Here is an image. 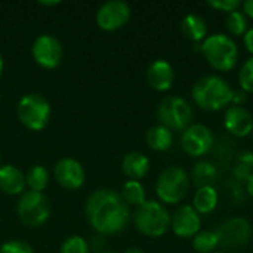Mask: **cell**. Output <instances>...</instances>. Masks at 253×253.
<instances>
[{"label":"cell","instance_id":"cell-3","mask_svg":"<svg viewBox=\"0 0 253 253\" xmlns=\"http://www.w3.org/2000/svg\"><path fill=\"white\" fill-rule=\"evenodd\" d=\"M200 50L206 62L218 73L231 71L239 62V46L227 33H215L205 39Z\"/></svg>","mask_w":253,"mask_h":253},{"label":"cell","instance_id":"cell-18","mask_svg":"<svg viewBox=\"0 0 253 253\" xmlns=\"http://www.w3.org/2000/svg\"><path fill=\"white\" fill-rule=\"evenodd\" d=\"M122 170L130 181H139L148 173L150 160L139 151L127 153L122 160Z\"/></svg>","mask_w":253,"mask_h":253},{"label":"cell","instance_id":"cell-15","mask_svg":"<svg viewBox=\"0 0 253 253\" xmlns=\"http://www.w3.org/2000/svg\"><path fill=\"white\" fill-rule=\"evenodd\" d=\"M224 126L236 138H246L253 132V116L242 105H230L224 114Z\"/></svg>","mask_w":253,"mask_h":253},{"label":"cell","instance_id":"cell-14","mask_svg":"<svg viewBox=\"0 0 253 253\" xmlns=\"http://www.w3.org/2000/svg\"><path fill=\"white\" fill-rule=\"evenodd\" d=\"M56 182L65 190H79L84 184V169L76 159H61L53 169Z\"/></svg>","mask_w":253,"mask_h":253},{"label":"cell","instance_id":"cell-13","mask_svg":"<svg viewBox=\"0 0 253 253\" xmlns=\"http://www.w3.org/2000/svg\"><path fill=\"white\" fill-rule=\"evenodd\" d=\"M202 218L191 205L179 206L170 216V230L179 239H193L200 233Z\"/></svg>","mask_w":253,"mask_h":253},{"label":"cell","instance_id":"cell-20","mask_svg":"<svg viewBox=\"0 0 253 253\" xmlns=\"http://www.w3.org/2000/svg\"><path fill=\"white\" fill-rule=\"evenodd\" d=\"M181 31L185 39L193 43H203L205 39L209 36L206 21L196 13H188L187 16H184V19L181 21Z\"/></svg>","mask_w":253,"mask_h":253},{"label":"cell","instance_id":"cell-29","mask_svg":"<svg viewBox=\"0 0 253 253\" xmlns=\"http://www.w3.org/2000/svg\"><path fill=\"white\" fill-rule=\"evenodd\" d=\"M208 6L224 13H231L234 10L242 9V1L240 0H209Z\"/></svg>","mask_w":253,"mask_h":253},{"label":"cell","instance_id":"cell-16","mask_svg":"<svg viewBox=\"0 0 253 253\" xmlns=\"http://www.w3.org/2000/svg\"><path fill=\"white\" fill-rule=\"evenodd\" d=\"M147 83L157 92H168L173 86L175 71L170 62L166 59H156L147 68Z\"/></svg>","mask_w":253,"mask_h":253},{"label":"cell","instance_id":"cell-7","mask_svg":"<svg viewBox=\"0 0 253 253\" xmlns=\"http://www.w3.org/2000/svg\"><path fill=\"white\" fill-rule=\"evenodd\" d=\"M19 122L30 130H43L50 119V104L40 93H28L22 96L16 105Z\"/></svg>","mask_w":253,"mask_h":253},{"label":"cell","instance_id":"cell-4","mask_svg":"<svg viewBox=\"0 0 253 253\" xmlns=\"http://www.w3.org/2000/svg\"><path fill=\"white\" fill-rule=\"evenodd\" d=\"M170 213L159 200H147L133 212L136 230L151 239L163 237L170 230Z\"/></svg>","mask_w":253,"mask_h":253},{"label":"cell","instance_id":"cell-23","mask_svg":"<svg viewBox=\"0 0 253 253\" xmlns=\"http://www.w3.org/2000/svg\"><path fill=\"white\" fill-rule=\"evenodd\" d=\"M120 196H122V199L125 200V203L127 206L138 208V206H141L142 203L147 202V199H145V188H144V185L139 181L127 179L123 184V187H122Z\"/></svg>","mask_w":253,"mask_h":253},{"label":"cell","instance_id":"cell-38","mask_svg":"<svg viewBox=\"0 0 253 253\" xmlns=\"http://www.w3.org/2000/svg\"><path fill=\"white\" fill-rule=\"evenodd\" d=\"M1 71H3V58L0 55V76H1Z\"/></svg>","mask_w":253,"mask_h":253},{"label":"cell","instance_id":"cell-21","mask_svg":"<svg viewBox=\"0 0 253 253\" xmlns=\"http://www.w3.org/2000/svg\"><path fill=\"white\" fill-rule=\"evenodd\" d=\"M218 202H219V194L215 187H202L196 190L191 206L202 216V215L212 213L216 209Z\"/></svg>","mask_w":253,"mask_h":253},{"label":"cell","instance_id":"cell-32","mask_svg":"<svg viewBox=\"0 0 253 253\" xmlns=\"http://www.w3.org/2000/svg\"><path fill=\"white\" fill-rule=\"evenodd\" d=\"M243 43H245L246 50L253 56V28H249L246 31V34L243 36Z\"/></svg>","mask_w":253,"mask_h":253},{"label":"cell","instance_id":"cell-8","mask_svg":"<svg viewBox=\"0 0 253 253\" xmlns=\"http://www.w3.org/2000/svg\"><path fill=\"white\" fill-rule=\"evenodd\" d=\"M19 221L27 227H42L50 216V203L43 193L24 191L16 203Z\"/></svg>","mask_w":253,"mask_h":253},{"label":"cell","instance_id":"cell-31","mask_svg":"<svg viewBox=\"0 0 253 253\" xmlns=\"http://www.w3.org/2000/svg\"><path fill=\"white\" fill-rule=\"evenodd\" d=\"M253 168L252 166H248V165H243V163H236V166L233 168V179L239 184V185H243L248 182V179L252 176Z\"/></svg>","mask_w":253,"mask_h":253},{"label":"cell","instance_id":"cell-39","mask_svg":"<svg viewBox=\"0 0 253 253\" xmlns=\"http://www.w3.org/2000/svg\"><path fill=\"white\" fill-rule=\"evenodd\" d=\"M101 253H117V252H113V251H107V252H101Z\"/></svg>","mask_w":253,"mask_h":253},{"label":"cell","instance_id":"cell-1","mask_svg":"<svg viewBox=\"0 0 253 253\" xmlns=\"http://www.w3.org/2000/svg\"><path fill=\"white\" fill-rule=\"evenodd\" d=\"M86 218L90 227L104 236L122 233L129 222L130 211L120 193L110 188H99L86 200Z\"/></svg>","mask_w":253,"mask_h":253},{"label":"cell","instance_id":"cell-19","mask_svg":"<svg viewBox=\"0 0 253 253\" xmlns=\"http://www.w3.org/2000/svg\"><path fill=\"white\" fill-rule=\"evenodd\" d=\"M219 170L218 166L211 160H199L190 173V181L197 188L202 187H215V182L218 181Z\"/></svg>","mask_w":253,"mask_h":253},{"label":"cell","instance_id":"cell-30","mask_svg":"<svg viewBox=\"0 0 253 253\" xmlns=\"http://www.w3.org/2000/svg\"><path fill=\"white\" fill-rule=\"evenodd\" d=\"M0 253H34L33 248L21 240H10L0 246Z\"/></svg>","mask_w":253,"mask_h":253},{"label":"cell","instance_id":"cell-40","mask_svg":"<svg viewBox=\"0 0 253 253\" xmlns=\"http://www.w3.org/2000/svg\"><path fill=\"white\" fill-rule=\"evenodd\" d=\"M215 253H225V252H219V251H218V252H215Z\"/></svg>","mask_w":253,"mask_h":253},{"label":"cell","instance_id":"cell-36","mask_svg":"<svg viewBox=\"0 0 253 253\" xmlns=\"http://www.w3.org/2000/svg\"><path fill=\"white\" fill-rule=\"evenodd\" d=\"M61 1H58V0H55V1H40V4H43V6H56Z\"/></svg>","mask_w":253,"mask_h":253},{"label":"cell","instance_id":"cell-25","mask_svg":"<svg viewBox=\"0 0 253 253\" xmlns=\"http://www.w3.org/2000/svg\"><path fill=\"white\" fill-rule=\"evenodd\" d=\"M219 248L216 231H200L193 237V249L197 253H215Z\"/></svg>","mask_w":253,"mask_h":253},{"label":"cell","instance_id":"cell-26","mask_svg":"<svg viewBox=\"0 0 253 253\" xmlns=\"http://www.w3.org/2000/svg\"><path fill=\"white\" fill-rule=\"evenodd\" d=\"M225 28H227V34L233 39L234 37H243L246 34V31L249 30V24H248V18L245 16L242 9L234 10V12L227 15Z\"/></svg>","mask_w":253,"mask_h":253},{"label":"cell","instance_id":"cell-9","mask_svg":"<svg viewBox=\"0 0 253 253\" xmlns=\"http://www.w3.org/2000/svg\"><path fill=\"white\" fill-rule=\"evenodd\" d=\"M215 136L211 127L202 123L190 125L181 135V148L185 154L194 159H202L212 151Z\"/></svg>","mask_w":253,"mask_h":253},{"label":"cell","instance_id":"cell-10","mask_svg":"<svg viewBox=\"0 0 253 253\" xmlns=\"http://www.w3.org/2000/svg\"><path fill=\"white\" fill-rule=\"evenodd\" d=\"M216 234L219 237V246L237 249L248 245V242L251 240L252 225L246 218L233 216L219 225Z\"/></svg>","mask_w":253,"mask_h":253},{"label":"cell","instance_id":"cell-27","mask_svg":"<svg viewBox=\"0 0 253 253\" xmlns=\"http://www.w3.org/2000/svg\"><path fill=\"white\" fill-rule=\"evenodd\" d=\"M237 82L240 90L245 93H253V56L248 58L239 70Z\"/></svg>","mask_w":253,"mask_h":253},{"label":"cell","instance_id":"cell-34","mask_svg":"<svg viewBox=\"0 0 253 253\" xmlns=\"http://www.w3.org/2000/svg\"><path fill=\"white\" fill-rule=\"evenodd\" d=\"M242 12L245 13L246 18L253 19V0H246L242 1Z\"/></svg>","mask_w":253,"mask_h":253},{"label":"cell","instance_id":"cell-22","mask_svg":"<svg viewBox=\"0 0 253 253\" xmlns=\"http://www.w3.org/2000/svg\"><path fill=\"white\" fill-rule=\"evenodd\" d=\"M147 145L157 153L168 151L173 145V132L162 125L153 126L147 132Z\"/></svg>","mask_w":253,"mask_h":253},{"label":"cell","instance_id":"cell-28","mask_svg":"<svg viewBox=\"0 0 253 253\" xmlns=\"http://www.w3.org/2000/svg\"><path fill=\"white\" fill-rule=\"evenodd\" d=\"M61 253H89V245L83 237L71 236L64 240Z\"/></svg>","mask_w":253,"mask_h":253},{"label":"cell","instance_id":"cell-17","mask_svg":"<svg viewBox=\"0 0 253 253\" xmlns=\"http://www.w3.org/2000/svg\"><path fill=\"white\" fill-rule=\"evenodd\" d=\"M25 175L12 165L0 166V191L9 196H21L25 188Z\"/></svg>","mask_w":253,"mask_h":253},{"label":"cell","instance_id":"cell-2","mask_svg":"<svg viewBox=\"0 0 253 253\" xmlns=\"http://www.w3.org/2000/svg\"><path fill=\"white\" fill-rule=\"evenodd\" d=\"M191 98L200 110L215 113L227 110L233 104L234 89L219 74H208L193 84Z\"/></svg>","mask_w":253,"mask_h":253},{"label":"cell","instance_id":"cell-37","mask_svg":"<svg viewBox=\"0 0 253 253\" xmlns=\"http://www.w3.org/2000/svg\"><path fill=\"white\" fill-rule=\"evenodd\" d=\"M125 253H144V252H142L139 248H129V249H127Z\"/></svg>","mask_w":253,"mask_h":253},{"label":"cell","instance_id":"cell-35","mask_svg":"<svg viewBox=\"0 0 253 253\" xmlns=\"http://www.w3.org/2000/svg\"><path fill=\"white\" fill-rule=\"evenodd\" d=\"M245 191L248 193V196H249V197H252L253 199V173H252V176L248 179V182L245 184Z\"/></svg>","mask_w":253,"mask_h":253},{"label":"cell","instance_id":"cell-5","mask_svg":"<svg viewBox=\"0 0 253 253\" xmlns=\"http://www.w3.org/2000/svg\"><path fill=\"white\" fill-rule=\"evenodd\" d=\"M190 175L181 166H168L156 181V194L163 205L181 203L190 191Z\"/></svg>","mask_w":253,"mask_h":253},{"label":"cell","instance_id":"cell-12","mask_svg":"<svg viewBox=\"0 0 253 253\" xmlns=\"http://www.w3.org/2000/svg\"><path fill=\"white\" fill-rule=\"evenodd\" d=\"M31 55L36 64L40 67L47 70L56 68L62 61V44L56 37L50 34H42L34 40L31 46Z\"/></svg>","mask_w":253,"mask_h":253},{"label":"cell","instance_id":"cell-6","mask_svg":"<svg viewBox=\"0 0 253 253\" xmlns=\"http://www.w3.org/2000/svg\"><path fill=\"white\" fill-rule=\"evenodd\" d=\"M159 125L168 127L172 132H184L193 120V107L182 96H166L157 105Z\"/></svg>","mask_w":253,"mask_h":253},{"label":"cell","instance_id":"cell-11","mask_svg":"<svg viewBox=\"0 0 253 253\" xmlns=\"http://www.w3.org/2000/svg\"><path fill=\"white\" fill-rule=\"evenodd\" d=\"M130 6L123 0H110L101 4L96 12V24L104 31H116L130 19Z\"/></svg>","mask_w":253,"mask_h":253},{"label":"cell","instance_id":"cell-41","mask_svg":"<svg viewBox=\"0 0 253 253\" xmlns=\"http://www.w3.org/2000/svg\"><path fill=\"white\" fill-rule=\"evenodd\" d=\"M252 141H253V132H252Z\"/></svg>","mask_w":253,"mask_h":253},{"label":"cell","instance_id":"cell-24","mask_svg":"<svg viewBox=\"0 0 253 253\" xmlns=\"http://www.w3.org/2000/svg\"><path fill=\"white\" fill-rule=\"evenodd\" d=\"M25 184L31 191L36 193H43V190L49 184V172L44 166L36 165L31 166L25 175Z\"/></svg>","mask_w":253,"mask_h":253},{"label":"cell","instance_id":"cell-33","mask_svg":"<svg viewBox=\"0 0 253 253\" xmlns=\"http://www.w3.org/2000/svg\"><path fill=\"white\" fill-rule=\"evenodd\" d=\"M237 162L253 168V151H243V153H240L239 157H237Z\"/></svg>","mask_w":253,"mask_h":253}]
</instances>
